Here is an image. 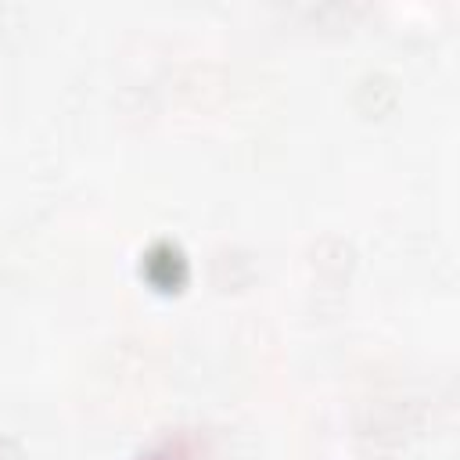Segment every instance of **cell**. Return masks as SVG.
<instances>
[{
  "instance_id": "6da1fadb",
  "label": "cell",
  "mask_w": 460,
  "mask_h": 460,
  "mask_svg": "<svg viewBox=\"0 0 460 460\" xmlns=\"http://www.w3.org/2000/svg\"><path fill=\"white\" fill-rule=\"evenodd\" d=\"M0 450H8V460H19V450H14V442L0 439ZM0 457H4V453H0Z\"/></svg>"
}]
</instances>
